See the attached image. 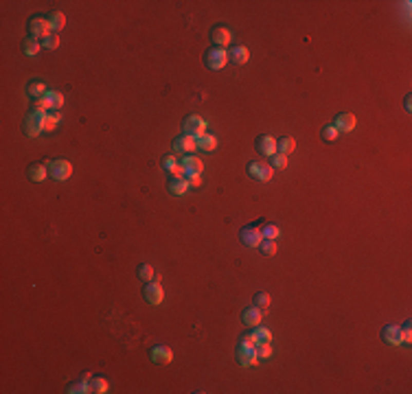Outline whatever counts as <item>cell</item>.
<instances>
[{"mask_svg":"<svg viewBox=\"0 0 412 394\" xmlns=\"http://www.w3.org/2000/svg\"><path fill=\"white\" fill-rule=\"evenodd\" d=\"M296 149V141L292 136H281L276 141V153H283V155H290Z\"/></svg>","mask_w":412,"mask_h":394,"instance_id":"cell-23","label":"cell"},{"mask_svg":"<svg viewBox=\"0 0 412 394\" xmlns=\"http://www.w3.org/2000/svg\"><path fill=\"white\" fill-rule=\"evenodd\" d=\"M261 320H263V311L259 309V307H246L244 311H241V322L244 324H248V326H259L261 324Z\"/></svg>","mask_w":412,"mask_h":394,"instance_id":"cell-18","label":"cell"},{"mask_svg":"<svg viewBox=\"0 0 412 394\" xmlns=\"http://www.w3.org/2000/svg\"><path fill=\"white\" fill-rule=\"evenodd\" d=\"M154 267L152 265H147V263H143V265H138V278H141L143 283H149V281H154Z\"/></svg>","mask_w":412,"mask_h":394,"instance_id":"cell-33","label":"cell"},{"mask_svg":"<svg viewBox=\"0 0 412 394\" xmlns=\"http://www.w3.org/2000/svg\"><path fill=\"white\" fill-rule=\"evenodd\" d=\"M27 29H29V35L33 40H46L48 35H53V29H51V24H48V18H40V15H35V18L29 20Z\"/></svg>","mask_w":412,"mask_h":394,"instance_id":"cell-5","label":"cell"},{"mask_svg":"<svg viewBox=\"0 0 412 394\" xmlns=\"http://www.w3.org/2000/svg\"><path fill=\"white\" fill-rule=\"evenodd\" d=\"M270 162H272V164H270L272 169H278V171L287 169V155H283V153H274V155H272V160H270Z\"/></svg>","mask_w":412,"mask_h":394,"instance_id":"cell-36","label":"cell"},{"mask_svg":"<svg viewBox=\"0 0 412 394\" xmlns=\"http://www.w3.org/2000/svg\"><path fill=\"white\" fill-rule=\"evenodd\" d=\"M66 392H70V394H88V392H92V390H90V379L81 377V381L70 383V385H68V390H66Z\"/></svg>","mask_w":412,"mask_h":394,"instance_id":"cell-27","label":"cell"},{"mask_svg":"<svg viewBox=\"0 0 412 394\" xmlns=\"http://www.w3.org/2000/svg\"><path fill=\"white\" fill-rule=\"evenodd\" d=\"M174 149L178 151V153H184V155H191L195 149H197V145H195V138L193 136H189V134H180L176 141H174Z\"/></svg>","mask_w":412,"mask_h":394,"instance_id":"cell-13","label":"cell"},{"mask_svg":"<svg viewBox=\"0 0 412 394\" xmlns=\"http://www.w3.org/2000/svg\"><path fill=\"white\" fill-rule=\"evenodd\" d=\"M254 147H257V151H259V153L268 155V158H272V155L276 153V141H274L272 136H268V134L259 136L257 141H254Z\"/></svg>","mask_w":412,"mask_h":394,"instance_id":"cell-15","label":"cell"},{"mask_svg":"<svg viewBox=\"0 0 412 394\" xmlns=\"http://www.w3.org/2000/svg\"><path fill=\"white\" fill-rule=\"evenodd\" d=\"M44 119H46V112L33 110L29 116L24 119V134H27L29 138H38L44 131Z\"/></svg>","mask_w":412,"mask_h":394,"instance_id":"cell-2","label":"cell"},{"mask_svg":"<svg viewBox=\"0 0 412 394\" xmlns=\"http://www.w3.org/2000/svg\"><path fill=\"white\" fill-rule=\"evenodd\" d=\"M195 145H197V149H202V151H215V147H217V138L206 131L204 136L195 138Z\"/></svg>","mask_w":412,"mask_h":394,"instance_id":"cell-22","label":"cell"},{"mask_svg":"<svg viewBox=\"0 0 412 394\" xmlns=\"http://www.w3.org/2000/svg\"><path fill=\"white\" fill-rule=\"evenodd\" d=\"M186 182H189V186H195L197 188V186H202V178L200 175H189Z\"/></svg>","mask_w":412,"mask_h":394,"instance_id":"cell-40","label":"cell"},{"mask_svg":"<svg viewBox=\"0 0 412 394\" xmlns=\"http://www.w3.org/2000/svg\"><path fill=\"white\" fill-rule=\"evenodd\" d=\"M48 175H51L53 180H57V182H64V180H68L72 175V164L68 160H51L48 162Z\"/></svg>","mask_w":412,"mask_h":394,"instance_id":"cell-6","label":"cell"},{"mask_svg":"<svg viewBox=\"0 0 412 394\" xmlns=\"http://www.w3.org/2000/svg\"><path fill=\"white\" fill-rule=\"evenodd\" d=\"M40 48H42V42H38V40H33V37L24 40V44H22V51L27 57H35L40 53Z\"/></svg>","mask_w":412,"mask_h":394,"instance_id":"cell-28","label":"cell"},{"mask_svg":"<svg viewBox=\"0 0 412 394\" xmlns=\"http://www.w3.org/2000/svg\"><path fill=\"white\" fill-rule=\"evenodd\" d=\"M254 307H259L261 311H268V307H270V296L266 293V291H259V293H254Z\"/></svg>","mask_w":412,"mask_h":394,"instance_id":"cell-34","label":"cell"},{"mask_svg":"<svg viewBox=\"0 0 412 394\" xmlns=\"http://www.w3.org/2000/svg\"><path fill=\"white\" fill-rule=\"evenodd\" d=\"M90 390L97 392V394H105L110 390V385H108V381H105L103 377H90Z\"/></svg>","mask_w":412,"mask_h":394,"instance_id":"cell-29","label":"cell"},{"mask_svg":"<svg viewBox=\"0 0 412 394\" xmlns=\"http://www.w3.org/2000/svg\"><path fill=\"white\" fill-rule=\"evenodd\" d=\"M48 24H51L53 33L62 31V29L66 27V15H64L62 11H51V13H48Z\"/></svg>","mask_w":412,"mask_h":394,"instance_id":"cell-25","label":"cell"},{"mask_svg":"<svg viewBox=\"0 0 412 394\" xmlns=\"http://www.w3.org/2000/svg\"><path fill=\"white\" fill-rule=\"evenodd\" d=\"M412 342V324L406 322L401 326V344H410Z\"/></svg>","mask_w":412,"mask_h":394,"instance_id":"cell-39","label":"cell"},{"mask_svg":"<svg viewBox=\"0 0 412 394\" xmlns=\"http://www.w3.org/2000/svg\"><path fill=\"white\" fill-rule=\"evenodd\" d=\"M143 298H145L147 305H154V307H156V305H160L162 298H164V289H162V285H160L158 281H149V283H145Z\"/></svg>","mask_w":412,"mask_h":394,"instance_id":"cell-9","label":"cell"},{"mask_svg":"<svg viewBox=\"0 0 412 394\" xmlns=\"http://www.w3.org/2000/svg\"><path fill=\"white\" fill-rule=\"evenodd\" d=\"M57 46H60V35H57V33H53V35H48L46 40H42V48H46V51H55Z\"/></svg>","mask_w":412,"mask_h":394,"instance_id":"cell-38","label":"cell"},{"mask_svg":"<svg viewBox=\"0 0 412 394\" xmlns=\"http://www.w3.org/2000/svg\"><path fill=\"white\" fill-rule=\"evenodd\" d=\"M261 234H263V239H278V234H281V228L278 226H274V224H263L261 226Z\"/></svg>","mask_w":412,"mask_h":394,"instance_id":"cell-31","label":"cell"},{"mask_svg":"<svg viewBox=\"0 0 412 394\" xmlns=\"http://www.w3.org/2000/svg\"><path fill=\"white\" fill-rule=\"evenodd\" d=\"M149 359L154 364H171L174 361V350L164 344H156V346L149 348Z\"/></svg>","mask_w":412,"mask_h":394,"instance_id":"cell-11","label":"cell"},{"mask_svg":"<svg viewBox=\"0 0 412 394\" xmlns=\"http://www.w3.org/2000/svg\"><path fill=\"white\" fill-rule=\"evenodd\" d=\"M237 361L241 366H254L259 361L257 357V342L252 340V335H241L237 342Z\"/></svg>","mask_w":412,"mask_h":394,"instance_id":"cell-1","label":"cell"},{"mask_svg":"<svg viewBox=\"0 0 412 394\" xmlns=\"http://www.w3.org/2000/svg\"><path fill=\"white\" fill-rule=\"evenodd\" d=\"M403 105H406V112H410V96H406V103Z\"/></svg>","mask_w":412,"mask_h":394,"instance_id":"cell-41","label":"cell"},{"mask_svg":"<svg viewBox=\"0 0 412 394\" xmlns=\"http://www.w3.org/2000/svg\"><path fill=\"white\" fill-rule=\"evenodd\" d=\"M180 167H182L184 178H189V175H200L202 171H204V162H202L200 158H195V155L191 153V155H184V158L180 160Z\"/></svg>","mask_w":412,"mask_h":394,"instance_id":"cell-10","label":"cell"},{"mask_svg":"<svg viewBox=\"0 0 412 394\" xmlns=\"http://www.w3.org/2000/svg\"><path fill=\"white\" fill-rule=\"evenodd\" d=\"M239 241H241L246 248H259V243L263 241L261 228L259 226H246L239 230Z\"/></svg>","mask_w":412,"mask_h":394,"instance_id":"cell-7","label":"cell"},{"mask_svg":"<svg viewBox=\"0 0 412 394\" xmlns=\"http://www.w3.org/2000/svg\"><path fill=\"white\" fill-rule=\"evenodd\" d=\"M320 136H323V141H325V143L335 141V138H338V129L333 127V123H331V125L327 123V125H325L323 129H320Z\"/></svg>","mask_w":412,"mask_h":394,"instance_id":"cell-35","label":"cell"},{"mask_svg":"<svg viewBox=\"0 0 412 394\" xmlns=\"http://www.w3.org/2000/svg\"><path fill=\"white\" fill-rule=\"evenodd\" d=\"M27 175H29V180H33V182H44L46 175H48V167L46 164L35 162V164H31V167L27 169Z\"/></svg>","mask_w":412,"mask_h":394,"instance_id":"cell-20","label":"cell"},{"mask_svg":"<svg viewBox=\"0 0 412 394\" xmlns=\"http://www.w3.org/2000/svg\"><path fill=\"white\" fill-rule=\"evenodd\" d=\"M46 92H48V90H46V86L42 84V81H29V84H27V94L33 96V98L44 96Z\"/></svg>","mask_w":412,"mask_h":394,"instance_id":"cell-26","label":"cell"},{"mask_svg":"<svg viewBox=\"0 0 412 394\" xmlns=\"http://www.w3.org/2000/svg\"><path fill=\"white\" fill-rule=\"evenodd\" d=\"M382 340L390 346H399L401 344V326L399 324H386L382 328Z\"/></svg>","mask_w":412,"mask_h":394,"instance_id":"cell-16","label":"cell"},{"mask_svg":"<svg viewBox=\"0 0 412 394\" xmlns=\"http://www.w3.org/2000/svg\"><path fill=\"white\" fill-rule=\"evenodd\" d=\"M228 64V51L226 48H219V46H213L204 53V66L211 70H221L224 66Z\"/></svg>","mask_w":412,"mask_h":394,"instance_id":"cell-3","label":"cell"},{"mask_svg":"<svg viewBox=\"0 0 412 394\" xmlns=\"http://www.w3.org/2000/svg\"><path fill=\"white\" fill-rule=\"evenodd\" d=\"M252 328H254V331H252L250 335H252V340L257 342V344H259V342H270V340H272V333H270V328L261 326V324H259V326H252Z\"/></svg>","mask_w":412,"mask_h":394,"instance_id":"cell-30","label":"cell"},{"mask_svg":"<svg viewBox=\"0 0 412 394\" xmlns=\"http://www.w3.org/2000/svg\"><path fill=\"white\" fill-rule=\"evenodd\" d=\"M162 169L167 171V173H169L171 178H184L182 167H180V160L176 158V155H171V153L162 155Z\"/></svg>","mask_w":412,"mask_h":394,"instance_id":"cell-17","label":"cell"},{"mask_svg":"<svg viewBox=\"0 0 412 394\" xmlns=\"http://www.w3.org/2000/svg\"><path fill=\"white\" fill-rule=\"evenodd\" d=\"M248 60H250V51L246 46H233L228 51V62H233V64H237V66H244V64H248Z\"/></svg>","mask_w":412,"mask_h":394,"instance_id":"cell-19","label":"cell"},{"mask_svg":"<svg viewBox=\"0 0 412 394\" xmlns=\"http://www.w3.org/2000/svg\"><path fill=\"white\" fill-rule=\"evenodd\" d=\"M259 250H261L263 257H274L278 248H276V241H274V239H263V241L259 243Z\"/></svg>","mask_w":412,"mask_h":394,"instance_id":"cell-32","label":"cell"},{"mask_svg":"<svg viewBox=\"0 0 412 394\" xmlns=\"http://www.w3.org/2000/svg\"><path fill=\"white\" fill-rule=\"evenodd\" d=\"M182 134H189L193 138H200L206 134V121L200 116V114H189L182 121Z\"/></svg>","mask_w":412,"mask_h":394,"instance_id":"cell-4","label":"cell"},{"mask_svg":"<svg viewBox=\"0 0 412 394\" xmlns=\"http://www.w3.org/2000/svg\"><path fill=\"white\" fill-rule=\"evenodd\" d=\"M211 40L215 42V46L226 48L230 44V40H233V35H230L228 27H224V24H215V27L211 29Z\"/></svg>","mask_w":412,"mask_h":394,"instance_id":"cell-12","label":"cell"},{"mask_svg":"<svg viewBox=\"0 0 412 394\" xmlns=\"http://www.w3.org/2000/svg\"><path fill=\"white\" fill-rule=\"evenodd\" d=\"M272 173H274V169H272L268 162H261V160L248 162V175H250L252 180H259V182H268V180H272Z\"/></svg>","mask_w":412,"mask_h":394,"instance_id":"cell-8","label":"cell"},{"mask_svg":"<svg viewBox=\"0 0 412 394\" xmlns=\"http://www.w3.org/2000/svg\"><path fill=\"white\" fill-rule=\"evenodd\" d=\"M333 127L338 129V134H340V131L349 134V131L355 129V116H353L351 112H342V114H338L335 121H333Z\"/></svg>","mask_w":412,"mask_h":394,"instance_id":"cell-14","label":"cell"},{"mask_svg":"<svg viewBox=\"0 0 412 394\" xmlns=\"http://www.w3.org/2000/svg\"><path fill=\"white\" fill-rule=\"evenodd\" d=\"M60 121H62L60 110H48L46 119H44V131H55L57 125H60Z\"/></svg>","mask_w":412,"mask_h":394,"instance_id":"cell-24","label":"cell"},{"mask_svg":"<svg viewBox=\"0 0 412 394\" xmlns=\"http://www.w3.org/2000/svg\"><path fill=\"white\" fill-rule=\"evenodd\" d=\"M167 188H169L171 195L180 197V195H184V193L189 191V182H186V178H171L169 184H167Z\"/></svg>","mask_w":412,"mask_h":394,"instance_id":"cell-21","label":"cell"},{"mask_svg":"<svg viewBox=\"0 0 412 394\" xmlns=\"http://www.w3.org/2000/svg\"><path fill=\"white\" fill-rule=\"evenodd\" d=\"M257 357H259V359H270V357H272V346H270V342H259V344H257Z\"/></svg>","mask_w":412,"mask_h":394,"instance_id":"cell-37","label":"cell"}]
</instances>
